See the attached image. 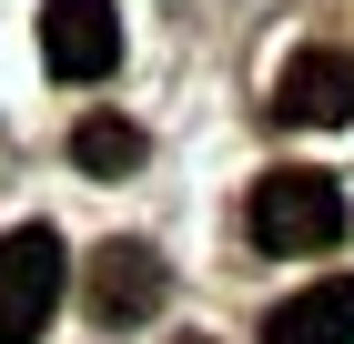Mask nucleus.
Returning a JSON list of instances; mask_svg holds the SVG:
<instances>
[{"label": "nucleus", "instance_id": "obj_2", "mask_svg": "<svg viewBox=\"0 0 354 344\" xmlns=\"http://www.w3.org/2000/svg\"><path fill=\"white\" fill-rule=\"evenodd\" d=\"M61 293H71V253H61L51 223L0 233V344H41V324L61 314Z\"/></svg>", "mask_w": 354, "mask_h": 344}, {"label": "nucleus", "instance_id": "obj_7", "mask_svg": "<svg viewBox=\"0 0 354 344\" xmlns=\"http://www.w3.org/2000/svg\"><path fill=\"white\" fill-rule=\"evenodd\" d=\"M71 162H82V172H102V183H122V172L142 162V122H122V111H91L82 132H71Z\"/></svg>", "mask_w": 354, "mask_h": 344}, {"label": "nucleus", "instance_id": "obj_6", "mask_svg": "<svg viewBox=\"0 0 354 344\" xmlns=\"http://www.w3.org/2000/svg\"><path fill=\"white\" fill-rule=\"evenodd\" d=\"M263 344H354V273H324V284L283 293L263 314Z\"/></svg>", "mask_w": 354, "mask_h": 344}, {"label": "nucleus", "instance_id": "obj_4", "mask_svg": "<svg viewBox=\"0 0 354 344\" xmlns=\"http://www.w3.org/2000/svg\"><path fill=\"white\" fill-rule=\"evenodd\" d=\"M41 61H51V81H111L122 71V10L111 0H41Z\"/></svg>", "mask_w": 354, "mask_h": 344}, {"label": "nucleus", "instance_id": "obj_5", "mask_svg": "<svg viewBox=\"0 0 354 344\" xmlns=\"http://www.w3.org/2000/svg\"><path fill=\"white\" fill-rule=\"evenodd\" d=\"M273 122H304V132H334V122H354V51H294L283 61V81H273Z\"/></svg>", "mask_w": 354, "mask_h": 344}, {"label": "nucleus", "instance_id": "obj_1", "mask_svg": "<svg viewBox=\"0 0 354 344\" xmlns=\"http://www.w3.org/2000/svg\"><path fill=\"white\" fill-rule=\"evenodd\" d=\"M253 243L263 253H324V243H344V183L334 172H304V162H283V172H263L243 203Z\"/></svg>", "mask_w": 354, "mask_h": 344}, {"label": "nucleus", "instance_id": "obj_3", "mask_svg": "<svg viewBox=\"0 0 354 344\" xmlns=\"http://www.w3.org/2000/svg\"><path fill=\"white\" fill-rule=\"evenodd\" d=\"M162 293H172V273H162V253H152V243H102V253H91V273H82V304H91V324H102V334L152 324V314H162Z\"/></svg>", "mask_w": 354, "mask_h": 344}]
</instances>
